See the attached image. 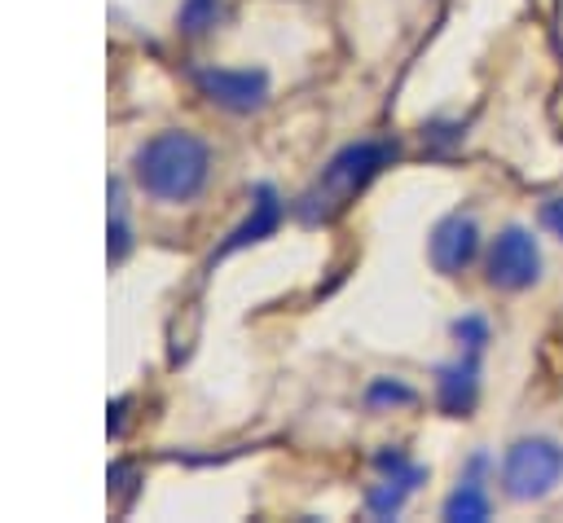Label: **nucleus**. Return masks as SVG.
I'll return each mask as SVG.
<instances>
[{"instance_id":"9b49d317","label":"nucleus","mask_w":563,"mask_h":523,"mask_svg":"<svg viewBox=\"0 0 563 523\" xmlns=\"http://www.w3.org/2000/svg\"><path fill=\"white\" fill-rule=\"evenodd\" d=\"M176 22H180L185 35H202V31H211V26L220 22V0H185L180 13H176Z\"/></svg>"},{"instance_id":"f257e3e1","label":"nucleus","mask_w":563,"mask_h":523,"mask_svg":"<svg viewBox=\"0 0 563 523\" xmlns=\"http://www.w3.org/2000/svg\"><path fill=\"white\" fill-rule=\"evenodd\" d=\"M132 176L141 193L158 202H194L211 180V145L194 132L167 127L132 154Z\"/></svg>"},{"instance_id":"6e6552de","label":"nucleus","mask_w":563,"mask_h":523,"mask_svg":"<svg viewBox=\"0 0 563 523\" xmlns=\"http://www.w3.org/2000/svg\"><path fill=\"white\" fill-rule=\"evenodd\" d=\"M475 356L479 352H462L457 360L440 365V374H435V400L453 418H466L479 400V360Z\"/></svg>"},{"instance_id":"2eb2a0df","label":"nucleus","mask_w":563,"mask_h":523,"mask_svg":"<svg viewBox=\"0 0 563 523\" xmlns=\"http://www.w3.org/2000/svg\"><path fill=\"white\" fill-rule=\"evenodd\" d=\"M541 224L563 242V193H554V198L541 202Z\"/></svg>"},{"instance_id":"7ed1b4c3","label":"nucleus","mask_w":563,"mask_h":523,"mask_svg":"<svg viewBox=\"0 0 563 523\" xmlns=\"http://www.w3.org/2000/svg\"><path fill=\"white\" fill-rule=\"evenodd\" d=\"M563 479V444L550 435H523L501 457V492L510 501H541Z\"/></svg>"},{"instance_id":"4468645a","label":"nucleus","mask_w":563,"mask_h":523,"mask_svg":"<svg viewBox=\"0 0 563 523\" xmlns=\"http://www.w3.org/2000/svg\"><path fill=\"white\" fill-rule=\"evenodd\" d=\"M453 338H457L466 352H479V347L488 343V325H484L479 316H462V321H453Z\"/></svg>"},{"instance_id":"9d476101","label":"nucleus","mask_w":563,"mask_h":523,"mask_svg":"<svg viewBox=\"0 0 563 523\" xmlns=\"http://www.w3.org/2000/svg\"><path fill=\"white\" fill-rule=\"evenodd\" d=\"M488 510H493V501H488V492H484V483L475 479V466H471V475L444 497V519H453V523H479V519H488Z\"/></svg>"},{"instance_id":"1a4fd4ad","label":"nucleus","mask_w":563,"mask_h":523,"mask_svg":"<svg viewBox=\"0 0 563 523\" xmlns=\"http://www.w3.org/2000/svg\"><path fill=\"white\" fill-rule=\"evenodd\" d=\"M277 224H282V198H277L273 185H260V189H255V202H251V215L229 233V242L220 246V255H233V251H242V246L268 237Z\"/></svg>"},{"instance_id":"f03ea898","label":"nucleus","mask_w":563,"mask_h":523,"mask_svg":"<svg viewBox=\"0 0 563 523\" xmlns=\"http://www.w3.org/2000/svg\"><path fill=\"white\" fill-rule=\"evenodd\" d=\"M391 158H396V141H352V145H343V149L321 167V176L303 189V198L295 202L299 220H303V224L330 220V215L343 211L347 198H356Z\"/></svg>"},{"instance_id":"ddd939ff","label":"nucleus","mask_w":563,"mask_h":523,"mask_svg":"<svg viewBox=\"0 0 563 523\" xmlns=\"http://www.w3.org/2000/svg\"><path fill=\"white\" fill-rule=\"evenodd\" d=\"M132 246L128 224H123V207H119V185L110 180V259H123Z\"/></svg>"},{"instance_id":"0eeeda50","label":"nucleus","mask_w":563,"mask_h":523,"mask_svg":"<svg viewBox=\"0 0 563 523\" xmlns=\"http://www.w3.org/2000/svg\"><path fill=\"white\" fill-rule=\"evenodd\" d=\"M475 255H479V224H475V215L453 211V215H444V220L431 229V264H435L444 277L466 272Z\"/></svg>"},{"instance_id":"20e7f679","label":"nucleus","mask_w":563,"mask_h":523,"mask_svg":"<svg viewBox=\"0 0 563 523\" xmlns=\"http://www.w3.org/2000/svg\"><path fill=\"white\" fill-rule=\"evenodd\" d=\"M484 277L497 290H528L541 281V246L523 224H506L484 255Z\"/></svg>"},{"instance_id":"39448f33","label":"nucleus","mask_w":563,"mask_h":523,"mask_svg":"<svg viewBox=\"0 0 563 523\" xmlns=\"http://www.w3.org/2000/svg\"><path fill=\"white\" fill-rule=\"evenodd\" d=\"M194 84L202 88V97H211L216 105L233 110V114H251L268 101V75L264 70H229V66H207L194 70Z\"/></svg>"},{"instance_id":"423d86ee","label":"nucleus","mask_w":563,"mask_h":523,"mask_svg":"<svg viewBox=\"0 0 563 523\" xmlns=\"http://www.w3.org/2000/svg\"><path fill=\"white\" fill-rule=\"evenodd\" d=\"M374 466L383 470V479L369 483V492H365V510H369L374 519H396L400 505H405V497L427 479V470L413 466V461H405L400 448H383V453L374 457Z\"/></svg>"},{"instance_id":"f8f14e48","label":"nucleus","mask_w":563,"mask_h":523,"mask_svg":"<svg viewBox=\"0 0 563 523\" xmlns=\"http://www.w3.org/2000/svg\"><path fill=\"white\" fill-rule=\"evenodd\" d=\"M365 404L369 409H396V404H413V387H405L400 378H374L365 387Z\"/></svg>"}]
</instances>
